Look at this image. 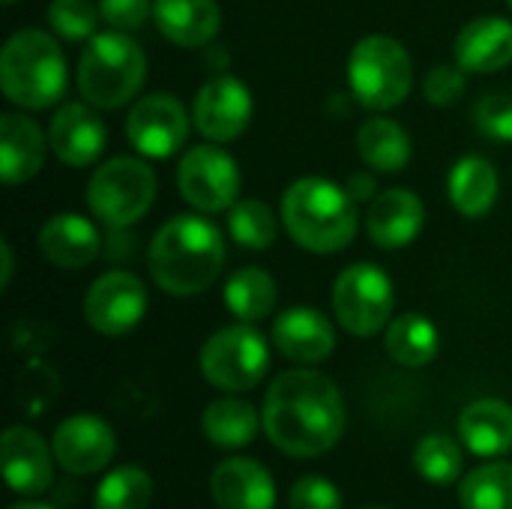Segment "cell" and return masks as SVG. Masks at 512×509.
<instances>
[{"label":"cell","instance_id":"cell-34","mask_svg":"<svg viewBox=\"0 0 512 509\" xmlns=\"http://www.w3.org/2000/svg\"><path fill=\"white\" fill-rule=\"evenodd\" d=\"M99 15L102 12L93 0H51V6H48L51 30L63 39H72V42L93 39Z\"/></svg>","mask_w":512,"mask_h":509},{"label":"cell","instance_id":"cell-11","mask_svg":"<svg viewBox=\"0 0 512 509\" xmlns=\"http://www.w3.org/2000/svg\"><path fill=\"white\" fill-rule=\"evenodd\" d=\"M126 138L141 156L168 159L189 138V114L171 93L144 96L126 117Z\"/></svg>","mask_w":512,"mask_h":509},{"label":"cell","instance_id":"cell-20","mask_svg":"<svg viewBox=\"0 0 512 509\" xmlns=\"http://www.w3.org/2000/svg\"><path fill=\"white\" fill-rule=\"evenodd\" d=\"M45 132L27 114L6 111L0 117V180L6 186H18L33 180L45 162Z\"/></svg>","mask_w":512,"mask_h":509},{"label":"cell","instance_id":"cell-23","mask_svg":"<svg viewBox=\"0 0 512 509\" xmlns=\"http://www.w3.org/2000/svg\"><path fill=\"white\" fill-rule=\"evenodd\" d=\"M459 441L480 459H501L512 450V405L501 399L471 402L459 417Z\"/></svg>","mask_w":512,"mask_h":509},{"label":"cell","instance_id":"cell-28","mask_svg":"<svg viewBox=\"0 0 512 509\" xmlns=\"http://www.w3.org/2000/svg\"><path fill=\"white\" fill-rule=\"evenodd\" d=\"M384 348L405 369L429 366L438 357V327L420 312L399 315L396 321L387 324Z\"/></svg>","mask_w":512,"mask_h":509},{"label":"cell","instance_id":"cell-38","mask_svg":"<svg viewBox=\"0 0 512 509\" xmlns=\"http://www.w3.org/2000/svg\"><path fill=\"white\" fill-rule=\"evenodd\" d=\"M99 12L114 30L132 33L144 27L150 15V0H99Z\"/></svg>","mask_w":512,"mask_h":509},{"label":"cell","instance_id":"cell-2","mask_svg":"<svg viewBox=\"0 0 512 509\" xmlns=\"http://www.w3.org/2000/svg\"><path fill=\"white\" fill-rule=\"evenodd\" d=\"M225 243L219 228L192 213L168 219L150 240L147 267L153 282L171 297L204 294L222 273Z\"/></svg>","mask_w":512,"mask_h":509},{"label":"cell","instance_id":"cell-31","mask_svg":"<svg viewBox=\"0 0 512 509\" xmlns=\"http://www.w3.org/2000/svg\"><path fill=\"white\" fill-rule=\"evenodd\" d=\"M465 509H512V462H492L471 471L459 486Z\"/></svg>","mask_w":512,"mask_h":509},{"label":"cell","instance_id":"cell-25","mask_svg":"<svg viewBox=\"0 0 512 509\" xmlns=\"http://www.w3.org/2000/svg\"><path fill=\"white\" fill-rule=\"evenodd\" d=\"M450 201L453 207L468 216V219H480L486 216L495 201H498V189H501V180H498V171L489 159L483 156H465L453 165L450 171Z\"/></svg>","mask_w":512,"mask_h":509},{"label":"cell","instance_id":"cell-35","mask_svg":"<svg viewBox=\"0 0 512 509\" xmlns=\"http://www.w3.org/2000/svg\"><path fill=\"white\" fill-rule=\"evenodd\" d=\"M474 123L495 141H512V93H489L474 105Z\"/></svg>","mask_w":512,"mask_h":509},{"label":"cell","instance_id":"cell-27","mask_svg":"<svg viewBox=\"0 0 512 509\" xmlns=\"http://www.w3.org/2000/svg\"><path fill=\"white\" fill-rule=\"evenodd\" d=\"M360 159L381 174H399L411 162V135L390 117H372L357 129Z\"/></svg>","mask_w":512,"mask_h":509},{"label":"cell","instance_id":"cell-37","mask_svg":"<svg viewBox=\"0 0 512 509\" xmlns=\"http://www.w3.org/2000/svg\"><path fill=\"white\" fill-rule=\"evenodd\" d=\"M465 69L456 63V66H435V69H429V75H426V81H423V93H426V99L432 102V105H441V108H447V105H456L462 96H465Z\"/></svg>","mask_w":512,"mask_h":509},{"label":"cell","instance_id":"cell-5","mask_svg":"<svg viewBox=\"0 0 512 509\" xmlns=\"http://www.w3.org/2000/svg\"><path fill=\"white\" fill-rule=\"evenodd\" d=\"M147 78L141 45L123 30L96 33L78 60V90L96 108H120L138 96Z\"/></svg>","mask_w":512,"mask_h":509},{"label":"cell","instance_id":"cell-15","mask_svg":"<svg viewBox=\"0 0 512 509\" xmlns=\"http://www.w3.org/2000/svg\"><path fill=\"white\" fill-rule=\"evenodd\" d=\"M108 132L105 123L99 120V114L84 105V102H66L63 108H57V114L51 117L48 126V144L51 153L72 168H87L93 165L102 150H105Z\"/></svg>","mask_w":512,"mask_h":509},{"label":"cell","instance_id":"cell-33","mask_svg":"<svg viewBox=\"0 0 512 509\" xmlns=\"http://www.w3.org/2000/svg\"><path fill=\"white\" fill-rule=\"evenodd\" d=\"M228 231H231L234 243H240L246 249H270L279 237V219L264 201L246 198L231 207Z\"/></svg>","mask_w":512,"mask_h":509},{"label":"cell","instance_id":"cell-12","mask_svg":"<svg viewBox=\"0 0 512 509\" xmlns=\"http://www.w3.org/2000/svg\"><path fill=\"white\" fill-rule=\"evenodd\" d=\"M147 312V291L135 273L111 270L99 276L84 297V318L102 336H126Z\"/></svg>","mask_w":512,"mask_h":509},{"label":"cell","instance_id":"cell-29","mask_svg":"<svg viewBox=\"0 0 512 509\" xmlns=\"http://www.w3.org/2000/svg\"><path fill=\"white\" fill-rule=\"evenodd\" d=\"M225 306L234 318L252 324L264 321L276 309V282L261 267L237 270L225 285Z\"/></svg>","mask_w":512,"mask_h":509},{"label":"cell","instance_id":"cell-18","mask_svg":"<svg viewBox=\"0 0 512 509\" xmlns=\"http://www.w3.org/2000/svg\"><path fill=\"white\" fill-rule=\"evenodd\" d=\"M426 222V207L411 189L378 192L366 210V231L381 249H405L417 240Z\"/></svg>","mask_w":512,"mask_h":509},{"label":"cell","instance_id":"cell-4","mask_svg":"<svg viewBox=\"0 0 512 509\" xmlns=\"http://www.w3.org/2000/svg\"><path fill=\"white\" fill-rule=\"evenodd\" d=\"M0 87L24 111L54 105L66 90V57L57 39L36 27L12 33L0 51Z\"/></svg>","mask_w":512,"mask_h":509},{"label":"cell","instance_id":"cell-3","mask_svg":"<svg viewBox=\"0 0 512 509\" xmlns=\"http://www.w3.org/2000/svg\"><path fill=\"white\" fill-rule=\"evenodd\" d=\"M282 225L306 252H342L357 234V201L333 180L303 177L282 195Z\"/></svg>","mask_w":512,"mask_h":509},{"label":"cell","instance_id":"cell-17","mask_svg":"<svg viewBox=\"0 0 512 509\" xmlns=\"http://www.w3.org/2000/svg\"><path fill=\"white\" fill-rule=\"evenodd\" d=\"M210 498L219 509H273L276 480L261 462L234 456L213 468Z\"/></svg>","mask_w":512,"mask_h":509},{"label":"cell","instance_id":"cell-42","mask_svg":"<svg viewBox=\"0 0 512 509\" xmlns=\"http://www.w3.org/2000/svg\"><path fill=\"white\" fill-rule=\"evenodd\" d=\"M3 3H6V6H12V3H18V0H3Z\"/></svg>","mask_w":512,"mask_h":509},{"label":"cell","instance_id":"cell-39","mask_svg":"<svg viewBox=\"0 0 512 509\" xmlns=\"http://www.w3.org/2000/svg\"><path fill=\"white\" fill-rule=\"evenodd\" d=\"M345 189L351 192V198H354V201H372V198L378 195V183H375V177H372V174H366V171L354 174V177L348 180V186H345Z\"/></svg>","mask_w":512,"mask_h":509},{"label":"cell","instance_id":"cell-30","mask_svg":"<svg viewBox=\"0 0 512 509\" xmlns=\"http://www.w3.org/2000/svg\"><path fill=\"white\" fill-rule=\"evenodd\" d=\"M153 498V480L138 465H120L96 486L93 509H147Z\"/></svg>","mask_w":512,"mask_h":509},{"label":"cell","instance_id":"cell-40","mask_svg":"<svg viewBox=\"0 0 512 509\" xmlns=\"http://www.w3.org/2000/svg\"><path fill=\"white\" fill-rule=\"evenodd\" d=\"M0 258H3V267H0V288H6V285H9V279H12V270H15L9 240H0Z\"/></svg>","mask_w":512,"mask_h":509},{"label":"cell","instance_id":"cell-36","mask_svg":"<svg viewBox=\"0 0 512 509\" xmlns=\"http://www.w3.org/2000/svg\"><path fill=\"white\" fill-rule=\"evenodd\" d=\"M291 509H342V492L324 477H300L288 495Z\"/></svg>","mask_w":512,"mask_h":509},{"label":"cell","instance_id":"cell-14","mask_svg":"<svg viewBox=\"0 0 512 509\" xmlns=\"http://www.w3.org/2000/svg\"><path fill=\"white\" fill-rule=\"evenodd\" d=\"M195 129L210 141H234L252 120V93L234 75H213L195 96L192 105Z\"/></svg>","mask_w":512,"mask_h":509},{"label":"cell","instance_id":"cell-21","mask_svg":"<svg viewBox=\"0 0 512 509\" xmlns=\"http://www.w3.org/2000/svg\"><path fill=\"white\" fill-rule=\"evenodd\" d=\"M99 231L78 213H57L39 228V252L60 270H81L99 255Z\"/></svg>","mask_w":512,"mask_h":509},{"label":"cell","instance_id":"cell-22","mask_svg":"<svg viewBox=\"0 0 512 509\" xmlns=\"http://www.w3.org/2000/svg\"><path fill=\"white\" fill-rule=\"evenodd\" d=\"M453 54L465 72H498V69L510 66L512 24L498 15L468 21L456 36Z\"/></svg>","mask_w":512,"mask_h":509},{"label":"cell","instance_id":"cell-1","mask_svg":"<svg viewBox=\"0 0 512 509\" xmlns=\"http://www.w3.org/2000/svg\"><path fill=\"white\" fill-rule=\"evenodd\" d=\"M261 420L273 447L294 459H315L339 444L345 432V402L327 375L288 369L270 384Z\"/></svg>","mask_w":512,"mask_h":509},{"label":"cell","instance_id":"cell-9","mask_svg":"<svg viewBox=\"0 0 512 509\" xmlns=\"http://www.w3.org/2000/svg\"><path fill=\"white\" fill-rule=\"evenodd\" d=\"M393 282L378 264H351L333 282V315L351 336H378L393 315Z\"/></svg>","mask_w":512,"mask_h":509},{"label":"cell","instance_id":"cell-41","mask_svg":"<svg viewBox=\"0 0 512 509\" xmlns=\"http://www.w3.org/2000/svg\"><path fill=\"white\" fill-rule=\"evenodd\" d=\"M9 509H51V507H45V504H36V501H21V504H12Z\"/></svg>","mask_w":512,"mask_h":509},{"label":"cell","instance_id":"cell-19","mask_svg":"<svg viewBox=\"0 0 512 509\" xmlns=\"http://www.w3.org/2000/svg\"><path fill=\"white\" fill-rule=\"evenodd\" d=\"M273 345L282 357L294 363H324L336 348V330L330 318L318 309H288L273 324Z\"/></svg>","mask_w":512,"mask_h":509},{"label":"cell","instance_id":"cell-7","mask_svg":"<svg viewBox=\"0 0 512 509\" xmlns=\"http://www.w3.org/2000/svg\"><path fill=\"white\" fill-rule=\"evenodd\" d=\"M156 198V174L147 162L132 156H117L99 165L87 183V207L90 213L111 225L126 228L135 225Z\"/></svg>","mask_w":512,"mask_h":509},{"label":"cell","instance_id":"cell-8","mask_svg":"<svg viewBox=\"0 0 512 509\" xmlns=\"http://www.w3.org/2000/svg\"><path fill=\"white\" fill-rule=\"evenodd\" d=\"M270 369V348L249 324H234L213 333L201 348V372L207 384L225 393L255 390Z\"/></svg>","mask_w":512,"mask_h":509},{"label":"cell","instance_id":"cell-13","mask_svg":"<svg viewBox=\"0 0 512 509\" xmlns=\"http://www.w3.org/2000/svg\"><path fill=\"white\" fill-rule=\"evenodd\" d=\"M51 450H54L57 465L66 474L93 477L111 465V459L117 453V435L102 417L75 414V417H66L54 429Z\"/></svg>","mask_w":512,"mask_h":509},{"label":"cell","instance_id":"cell-26","mask_svg":"<svg viewBox=\"0 0 512 509\" xmlns=\"http://www.w3.org/2000/svg\"><path fill=\"white\" fill-rule=\"evenodd\" d=\"M261 414L237 396L216 399L204 408L201 429L216 450H243L255 441L261 429Z\"/></svg>","mask_w":512,"mask_h":509},{"label":"cell","instance_id":"cell-43","mask_svg":"<svg viewBox=\"0 0 512 509\" xmlns=\"http://www.w3.org/2000/svg\"><path fill=\"white\" fill-rule=\"evenodd\" d=\"M507 6H510V9H512V0H507Z\"/></svg>","mask_w":512,"mask_h":509},{"label":"cell","instance_id":"cell-24","mask_svg":"<svg viewBox=\"0 0 512 509\" xmlns=\"http://www.w3.org/2000/svg\"><path fill=\"white\" fill-rule=\"evenodd\" d=\"M153 18L159 33L180 48L207 45L222 24L216 0H156Z\"/></svg>","mask_w":512,"mask_h":509},{"label":"cell","instance_id":"cell-16","mask_svg":"<svg viewBox=\"0 0 512 509\" xmlns=\"http://www.w3.org/2000/svg\"><path fill=\"white\" fill-rule=\"evenodd\" d=\"M45 438L36 435L27 426H9L0 438V459H3V477L15 495L33 498L42 495L51 486L54 465Z\"/></svg>","mask_w":512,"mask_h":509},{"label":"cell","instance_id":"cell-6","mask_svg":"<svg viewBox=\"0 0 512 509\" xmlns=\"http://www.w3.org/2000/svg\"><path fill=\"white\" fill-rule=\"evenodd\" d=\"M348 81L354 99L363 108L390 111L408 99L414 66L399 39L375 33L354 45L348 60Z\"/></svg>","mask_w":512,"mask_h":509},{"label":"cell","instance_id":"cell-10","mask_svg":"<svg viewBox=\"0 0 512 509\" xmlns=\"http://www.w3.org/2000/svg\"><path fill=\"white\" fill-rule=\"evenodd\" d=\"M177 186L186 204L201 213L231 210L240 198L237 162L213 144H195L177 165Z\"/></svg>","mask_w":512,"mask_h":509},{"label":"cell","instance_id":"cell-32","mask_svg":"<svg viewBox=\"0 0 512 509\" xmlns=\"http://www.w3.org/2000/svg\"><path fill=\"white\" fill-rule=\"evenodd\" d=\"M462 441L450 435H426L414 450L417 474L432 486H450L462 477Z\"/></svg>","mask_w":512,"mask_h":509}]
</instances>
